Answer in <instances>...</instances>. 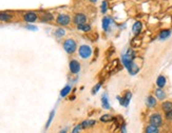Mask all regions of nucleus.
Returning <instances> with one entry per match:
<instances>
[{"label": "nucleus", "mask_w": 172, "mask_h": 133, "mask_svg": "<svg viewBox=\"0 0 172 133\" xmlns=\"http://www.w3.org/2000/svg\"><path fill=\"white\" fill-rule=\"evenodd\" d=\"M63 49L67 52L68 54H73L76 51V48H77V44H76V41L72 38H69L67 40L63 41Z\"/></svg>", "instance_id": "nucleus-1"}, {"label": "nucleus", "mask_w": 172, "mask_h": 133, "mask_svg": "<svg viewBox=\"0 0 172 133\" xmlns=\"http://www.w3.org/2000/svg\"><path fill=\"white\" fill-rule=\"evenodd\" d=\"M92 53H93V51H92V49H91V46H87V44H82V46H80L79 49H78V54H79V56L82 59H88L89 57H91Z\"/></svg>", "instance_id": "nucleus-2"}, {"label": "nucleus", "mask_w": 172, "mask_h": 133, "mask_svg": "<svg viewBox=\"0 0 172 133\" xmlns=\"http://www.w3.org/2000/svg\"><path fill=\"white\" fill-rule=\"evenodd\" d=\"M56 22L59 26H69L71 22V17L68 14H59L57 16V18H56Z\"/></svg>", "instance_id": "nucleus-3"}, {"label": "nucleus", "mask_w": 172, "mask_h": 133, "mask_svg": "<svg viewBox=\"0 0 172 133\" xmlns=\"http://www.w3.org/2000/svg\"><path fill=\"white\" fill-rule=\"evenodd\" d=\"M150 124L155 126V127H161L163 124V118L159 113H154L150 116Z\"/></svg>", "instance_id": "nucleus-4"}, {"label": "nucleus", "mask_w": 172, "mask_h": 133, "mask_svg": "<svg viewBox=\"0 0 172 133\" xmlns=\"http://www.w3.org/2000/svg\"><path fill=\"white\" fill-rule=\"evenodd\" d=\"M38 19V15L35 13V12H26V14L23 15V20L28 23H33Z\"/></svg>", "instance_id": "nucleus-5"}, {"label": "nucleus", "mask_w": 172, "mask_h": 133, "mask_svg": "<svg viewBox=\"0 0 172 133\" xmlns=\"http://www.w3.org/2000/svg\"><path fill=\"white\" fill-rule=\"evenodd\" d=\"M73 21H74V23L76 26L87 23V16L82 13H77V14H75L74 18H73Z\"/></svg>", "instance_id": "nucleus-6"}, {"label": "nucleus", "mask_w": 172, "mask_h": 133, "mask_svg": "<svg viewBox=\"0 0 172 133\" xmlns=\"http://www.w3.org/2000/svg\"><path fill=\"white\" fill-rule=\"evenodd\" d=\"M69 68H70V71L72 74H77L78 72L80 71V63L78 62L77 60H75V59H73V60L70 61V63H69Z\"/></svg>", "instance_id": "nucleus-7"}, {"label": "nucleus", "mask_w": 172, "mask_h": 133, "mask_svg": "<svg viewBox=\"0 0 172 133\" xmlns=\"http://www.w3.org/2000/svg\"><path fill=\"white\" fill-rule=\"evenodd\" d=\"M112 23H113V20H112L111 17H108V16L104 17V18H102V30H104L105 32L110 31V28H111Z\"/></svg>", "instance_id": "nucleus-8"}, {"label": "nucleus", "mask_w": 172, "mask_h": 133, "mask_svg": "<svg viewBox=\"0 0 172 133\" xmlns=\"http://www.w3.org/2000/svg\"><path fill=\"white\" fill-rule=\"evenodd\" d=\"M131 98H132V93L128 91V92H126V94L124 95V97L122 98L118 97V99L120 100V105L124 106V107H128L129 103H130V100H131Z\"/></svg>", "instance_id": "nucleus-9"}, {"label": "nucleus", "mask_w": 172, "mask_h": 133, "mask_svg": "<svg viewBox=\"0 0 172 133\" xmlns=\"http://www.w3.org/2000/svg\"><path fill=\"white\" fill-rule=\"evenodd\" d=\"M142 23L141 21H135L134 24L132 26V32H133L134 35H138L142 32Z\"/></svg>", "instance_id": "nucleus-10"}, {"label": "nucleus", "mask_w": 172, "mask_h": 133, "mask_svg": "<svg viewBox=\"0 0 172 133\" xmlns=\"http://www.w3.org/2000/svg\"><path fill=\"white\" fill-rule=\"evenodd\" d=\"M171 35V31L168 29L166 30H162L161 32H159L158 34V39H161V40H165V39H167L168 37H170Z\"/></svg>", "instance_id": "nucleus-11"}, {"label": "nucleus", "mask_w": 172, "mask_h": 133, "mask_svg": "<svg viewBox=\"0 0 172 133\" xmlns=\"http://www.w3.org/2000/svg\"><path fill=\"white\" fill-rule=\"evenodd\" d=\"M102 108L106 110H109L110 109V103H109V98H108V95L106 94H102Z\"/></svg>", "instance_id": "nucleus-12"}, {"label": "nucleus", "mask_w": 172, "mask_h": 133, "mask_svg": "<svg viewBox=\"0 0 172 133\" xmlns=\"http://www.w3.org/2000/svg\"><path fill=\"white\" fill-rule=\"evenodd\" d=\"M166 83H167V80H166V77H165V76L161 75V76H158V77H157L156 85H157V87H158V88L163 89L165 86H166Z\"/></svg>", "instance_id": "nucleus-13"}, {"label": "nucleus", "mask_w": 172, "mask_h": 133, "mask_svg": "<svg viewBox=\"0 0 172 133\" xmlns=\"http://www.w3.org/2000/svg\"><path fill=\"white\" fill-rule=\"evenodd\" d=\"M12 18H13V16H12L11 14L6 13V12H0V21L6 22V21L11 20Z\"/></svg>", "instance_id": "nucleus-14"}, {"label": "nucleus", "mask_w": 172, "mask_h": 133, "mask_svg": "<svg viewBox=\"0 0 172 133\" xmlns=\"http://www.w3.org/2000/svg\"><path fill=\"white\" fill-rule=\"evenodd\" d=\"M146 103H147V107L149 108H153L156 106V98L153 97V96H148L147 97V100H146Z\"/></svg>", "instance_id": "nucleus-15"}, {"label": "nucleus", "mask_w": 172, "mask_h": 133, "mask_svg": "<svg viewBox=\"0 0 172 133\" xmlns=\"http://www.w3.org/2000/svg\"><path fill=\"white\" fill-rule=\"evenodd\" d=\"M162 109L165 113L167 112H170L172 111V103L171 102H164L162 103Z\"/></svg>", "instance_id": "nucleus-16"}, {"label": "nucleus", "mask_w": 172, "mask_h": 133, "mask_svg": "<svg viewBox=\"0 0 172 133\" xmlns=\"http://www.w3.org/2000/svg\"><path fill=\"white\" fill-rule=\"evenodd\" d=\"M77 30L82 32H90L91 30H92V26H91L89 23H83V24L77 26Z\"/></svg>", "instance_id": "nucleus-17"}, {"label": "nucleus", "mask_w": 172, "mask_h": 133, "mask_svg": "<svg viewBox=\"0 0 172 133\" xmlns=\"http://www.w3.org/2000/svg\"><path fill=\"white\" fill-rule=\"evenodd\" d=\"M94 125H95V120H93V119H87V120H83L82 123V129H87V128H90Z\"/></svg>", "instance_id": "nucleus-18"}, {"label": "nucleus", "mask_w": 172, "mask_h": 133, "mask_svg": "<svg viewBox=\"0 0 172 133\" xmlns=\"http://www.w3.org/2000/svg\"><path fill=\"white\" fill-rule=\"evenodd\" d=\"M155 96H156L157 99L163 100V99H165V97H166V93H165L164 91L162 90V88H158L155 91Z\"/></svg>", "instance_id": "nucleus-19"}, {"label": "nucleus", "mask_w": 172, "mask_h": 133, "mask_svg": "<svg viewBox=\"0 0 172 133\" xmlns=\"http://www.w3.org/2000/svg\"><path fill=\"white\" fill-rule=\"evenodd\" d=\"M71 92V86H65V88H62V90L60 91V96L61 97H66V96H68L70 94Z\"/></svg>", "instance_id": "nucleus-20"}, {"label": "nucleus", "mask_w": 172, "mask_h": 133, "mask_svg": "<svg viewBox=\"0 0 172 133\" xmlns=\"http://www.w3.org/2000/svg\"><path fill=\"white\" fill-rule=\"evenodd\" d=\"M54 19V16L51 13H46L45 15L41 16V20L45 21V22H49V21H52Z\"/></svg>", "instance_id": "nucleus-21"}, {"label": "nucleus", "mask_w": 172, "mask_h": 133, "mask_svg": "<svg viewBox=\"0 0 172 133\" xmlns=\"http://www.w3.org/2000/svg\"><path fill=\"white\" fill-rule=\"evenodd\" d=\"M146 133H158V127H155L153 125H149L146 128Z\"/></svg>", "instance_id": "nucleus-22"}, {"label": "nucleus", "mask_w": 172, "mask_h": 133, "mask_svg": "<svg viewBox=\"0 0 172 133\" xmlns=\"http://www.w3.org/2000/svg\"><path fill=\"white\" fill-rule=\"evenodd\" d=\"M54 35H55L57 38H61V37H63L66 35V31H65V29H62V28H59V29H57L55 31V33H54Z\"/></svg>", "instance_id": "nucleus-23"}, {"label": "nucleus", "mask_w": 172, "mask_h": 133, "mask_svg": "<svg viewBox=\"0 0 172 133\" xmlns=\"http://www.w3.org/2000/svg\"><path fill=\"white\" fill-rule=\"evenodd\" d=\"M54 116H55V111L53 110V111H51L50 116H49V119H48V122H46V129H48V128L50 127V125H51V123H52Z\"/></svg>", "instance_id": "nucleus-24"}, {"label": "nucleus", "mask_w": 172, "mask_h": 133, "mask_svg": "<svg viewBox=\"0 0 172 133\" xmlns=\"http://www.w3.org/2000/svg\"><path fill=\"white\" fill-rule=\"evenodd\" d=\"M108 11V2L104 0V1L102 2V6H100V12H102V14H106Z\"/></svg>", "instance_id": "nucleus-25"}, {"label": "nucleus", "mask_w": 172, "mask_h": 133, "mask_svg": "<svg viewBox=\"0 0 172 133\" xmlns=\"http://www.w3.org/2000/svg\"><path fill=\"white\" fill-rule=\"evenodd\" d=\"M125 55H126L128 58H130V59H132V60H134V58H135V52L132 50V49H129V50L127 51V53L125 54Z\"/></svg>", "instance_id": "nucleus-26"}, {"label": "nucleus", "mask_w": 172, "mask_h": 133, "mask_svg": "<svg viewBox=\"0 0 172 133\" xmlns=\"http://www.w3.org/2000/svg\"><path fill=\"white\" fill-rule=\"evenodd\" d=\"M100 88H102V83H96V85L94 86V88L92 89V94H96L98 91L100 90Z\"/></svg>", "instance_id": "nucleus-27"}, {"label": "nucleus", "mask_w": 172, "mask_h": 133, "mask_svg": "<svg viewBox=\"0 0 172 133\" xmlns=\"http://www.w3.org/2000/svg\"><path fill=\"white\" fill-rule=\"evenodd\" d=\"M112 119V116L109 114H106V115H102V117H100V120L102 122H110V120Z\"/></svg>", "instance_id": "nucleus-28"}, {"label": "nucleus", "mask_w": 172, "mask_h": 133, "mask_svg": "<svg viewBox=\"0 0 172 133\" xmlns=\"http://www.w3.org/2000/svg\"><path fill=\"white\" fill-rule=\"evenodd\" d=\"M26 28L28 29V30H30V31H37V30H38L37 26H33V24H31V23H29L28 26H26Z\"/></svg>", "instance_id": "nucleus-29"}, {"label": "nucleus", "mask_w": 172, "mask_h": 133, "mask_svg": "<svg viewBox=\"0 0 172 133\" xmlns=\"http://www.w3.org/2000/svg\"><path fill=\"white\" fill-rule=\"evenodd\" d=\"M82 129V124H79V125H77L76 126V127L74 128V129H73V131H72V133H78L80 131V130Z\"/></svg>", "instance_id": "nucleus-30"}, {"label": "nucleus", "mask_w": 172, "mask_h": 133, "mask_svg": "<svg viewBox=\"0 0 172 133\" xmlns=\"http://www.w3.org/2000/svg\"><path fill=\"white\" fill-rule=\"evenodd\" d=\"M166 118L167 119H169V120H172V111L166 113Z\"/></svg>", "instance_id": "nucleus-31"}, {"label": "nucleus", "mask_w": 172, "mask_h": 133, "mask_svg": "<svg viewBox=\"0 0 172 133\" xmlns=\"http://www.w3.org/2000/svg\"><path fill=\"white\" fill-rule=\"evenodd\" d=\"M122 133H127V131H126V127H125V126H122Z\"/></svg>", "instance_id": "nucleus-32"}, {"label": "nucleus", "mask_w": 172, "mask_h": 133, "mask_svg": "<svg viewBox=\"0 0 172 133\" xmlns=\"http://www.w3.org/2000/svg\"><path fill=\"white\" fill-rule=\"evenodd\" d=\"M59 133H67V129H63V130H61V131Z\"/></svg>", "instance_id": "nucleus-33"}, {"label": "nucleus", "mask_w": 172, "mask_h": 133, "mask_svg": "<svg viewBox=\"0 0 172 133\" xmlns=\"http://www.w3.org/2000/svg\"><path fill=\"white\" fill-rule=\"evenodd\" d=\"M90 2H92V3H96L97 2V0H89Z\"/></svg>", "instance_id": "nucleus-34"}]
</instances>
